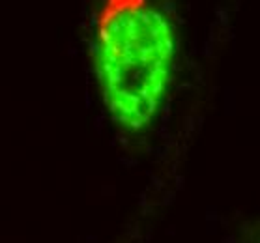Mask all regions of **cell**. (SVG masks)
<instances>
[{
    "label": "cell",
    "mask_w": 260,
    "mask_h": 243,
    "mask_svg": "<svg viewBox=\"0 0 260 243\" xmlns=\"http://www.w3.org/2000/svg\"><path fill=\"white\" fill-rule=\"evenodd\" d=\"M176 54L174 28L146 0H109L100 19L94 64L105 107L125 131L152 124L165 101Z\"/></svg>",
    "instance_id": "1"
}]
</instances>
